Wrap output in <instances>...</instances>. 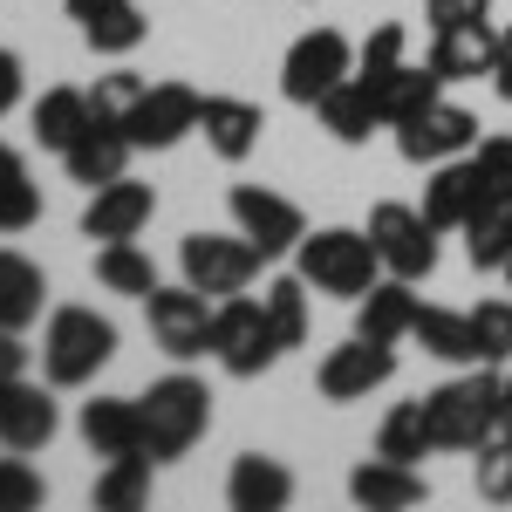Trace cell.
I'll return each mask as SVG.
<instances>
[{"instance_id": "obj_1", "label": "cell", "mask_w": 512, "mask_h": 512, "mask_svg": "<svg viewBox=\"0 0 512 512\" xmlns=\"http://www.w3.org/2000/svg\"><path fill=\"white\" fill-rule=\"evenodd\" d=\"M294 274L308 280L315 294H335V301H362L376 280H383V260H376V239L369 226H321L294 246Z\"/></svg>"}, {"instance_id": "obj_2", "label": "cell", "mask_w": 512, "mask_h": 512, "mask_svg": "<svg viewBox=\"0 0 512 512\" xmlns=\"http://www.w3.org/2000/svg\"><path fill=\"white\" fill-rule=\"evenodd\" d=\"M117 355V321L96 308H55L48 335H41V376L48 390H82L96 383V369H110Z\"/></svg>"}, {"instance_id": "obj_3", "label": "cell", "mask_w": 512, "mask_h": 512, "mask_svg": "<svg viewBox=\"0 0 512 512\" xmlns=\"http://www.w3.org/2000/svg\"><path fill=\"white\" fill-rule=\"evenodd\" d=\"M499 383L506 376L492 362H478V369H465V376H451V383H437L424 396L437 451H478L485 437L499 431Z\"/></svg>"}, {"instance_id": "obj_4", "label": "cell", "mask_w": 512, "mask_h": 512, "mask_svg": "<svg viewBox=\"0 0 512 512\" xmlns=\"http://www.w3.org/2000/svg\"><path fill=\"white\" fill-rule=\"evenodd\" d=\"M137 403H144V451L158 465H178L198 437L212 431V390L198 376H185V369L178 376H158Z\"/></svg>"}, {"instance_id": "obj_5", "label": "cell", "mask_w": 512, "mask_h": 512, "mask_svg": "<svg viewBox=\"0 0 512 512\" xmlns=\"http://www.w3.org/2000/svg\"><path fill=\"white\" fill-rule=\"evenodd\" d=\"M212 355H219L226 376L253 383V376H267L287 349H280L274 321H267V308H260L253 294H226V301L212 308Z\"/></svg>"}, {"instance_id": "obj_6", "label": "cell", "mask_w": 512, "mask_h": 512, "mask_svg": "<svg viewBox=\"0 0 512 512\" xmlns=\"http://www.w3.org/2000/svg\"><path fill=\"white\" fill-rule=\"evenodd\" d=\"M260 267L267 260H260V246L246 233H185V246H178V274L192 280L198 294H212V301L246 294Z\"/></svg>"}, {"instance_id": "obj_7", "label": "cell", "mask_w": 512, "mask_h": 512, "mask_svg": "<svg viewBox=\"0 0 512 512\" xmlns=\"http://www.w3.org/2000/svg\"><path fill=\"white\" fill-rule=\"evenodd\" d=\"M349 76H355V41L342 28H308V35L287 48V62H280V96L301 103V110H315L321 96Z\"/></svg>"}, {"instance_id": "obj_8", "label": "cell", "mask_w": 512, "mask_h": 512, "mask_svg": "<svg viewBox=\"0 0 512 512\" xmlns=\"http://www.w3.org/2000/svg\"><path fill=\"white\" fill-rule=\"evenodd\" d=\"M369 239H376L383 274H396V280H431L437 274V226L424 219V205L383 198L369 212Z\"/></svg>"}, {"instance_id": "obj_9", "label": "cell", "mask_w": 512, "mask_h": 512, "mask_svg": "<svg viewBox=\"0 0 512 512\" xmlns=\"http://www.w3.org/2000/svg\"><path fill=\"white\" fill-rule=\"evenodd\" d=\"M212 294H198L192 280H178V287H151L144 294V315H151V335H158V349L171 362H198V355H212Z\"/></svg>"}, {"instance_id": "obj_10", "label": "cell", "mask_w": 512, "mask_h": 512, "mask_svg": "<svg viewBox=\"0 0 512 512\" xmlns=\"http://www.w3.org/2000/svg\"><path fill=\"white\" fill-rule=\"evenodd\" d=\"M465 151H478V117L444 103V96L396 123V158L403 164H444V158H465Z\"/></svg>"}, {"instance_id": "obj_11", "label": "cell", "mask_w": 512, "mask_h": 512, "mask_svg": "<svg viewBox=\"0 0 512 512\" xmlns=\"http://www.w3.org/2000/svg\"><path fill=\"white\" fill-rule=\"evenodd\" d=\"M233 226L253 246H260V260H280V253H294L301 239H308V219H301V205L294 198L267 192V185H233Z\"/></svg>"}, {"instance_id": "obj_12", "label": "cell", "mask_w": 512, "mask_h": 512, "mask_svg": "<svg viewBox=\"0 0 512 512\" xmlns=\"http://www.w3.org/2000/svg\"><path fill=\"white\" fill-rule=\"evenodd\" d=\"M198 103H205V96H198L192 82H151L144 103L123 123V137H130L137 151H171V144H185L198 130Z\"/></svg>"}, {"instance_id": "obj_13", "label": "cell", "mask_w": 512, "mask_h": 512, "mask_svg": "<svg viewBox=\"0 0 512 512\" xmlns=\"http://www.w3.org/2000/svg\"><path fill=\"white\" fill-rule=\"evenodd\" d=\"M396 376V349L390 342H369V335H349L342 349L321 355L315 369V390L328 396V403H362L369 390H383Z\"/></svg>"}, {"instance_id": "obj_14", "label": "cell", "mask_w": 512, "mask_h": 512, "mask_svg": "<svg viewBox=\"0 0 512 512\" xmlns=\"http://www.w3.org/2000/svg\"><path fill=\"white\" fill-rule=\"evenodd\" d=\"M492 192H499V185L485 178V164H478L472 151H465V158H444V164H431V185H424V219H431L437 233H465L472 212Z\"/></svg>"}, {"instance_id": "obj_15", "label": "cell", "mask_w": 512, "mask_h": 512, "mask_svg": "<svg viewBox=\"0 0 512 512\" xmlns=\"http://www.w3.org/2000/svg\"><path fill=\"white\" fill-rule=\"evenodd\" d=\"M151 212H158V192L151 185L110 178V185H96L89 205H82V239H137L151 226Z\"/></svg>"}, {"instance_id": "obj_16", "label": "cell", "mask_w": 512, "mask_h": 512, "mask_svg": "<svg viewBox=\"0 0 512 512\" xmlns=\"http://www.w3.org/2000/svg\"><path fill=\"white\" fill-rule=\"evenodd\" d=\"M55 396L28 383V376H14V383H0V451H41L48 437H55Z\"/></svg>"}, {"instance_id": "obj_17", "label": "cell", "mask_w": 512, "mask_h": 512, "mask_svg": "<svg viewBox=\"0 0 512 512\" xmlns=\"http://www.w3.org/2000/svg\"><path fill=\"white\" fill-rule=\"evenodd\" d=\"M349 499L369 512H403V506L431 499V478L417 472V465H396V458H362L349 472Z\"/></svg>"}, {"instance_id": "obj_18", "label": "cell", "mask_w": 512, "mask_h": 512, "mask_svg": "<svg viewBox=\"0 0 512 512\" xmlns=\"http://www.w3.org/2000/svg\"><path fill=\"white\" fill-rule=\"evenodd\" d=\"M198 130H205V144L226 164H246L260 151L267 117H260V103H246V96H205V103H198Z\"/></svg>"}, {"instance_id": "obj_19", "label": "cell", "mask_w": 512, "mask_h": 512, "mask_svg": "<svg viewBox=\"0 0 512 512\" xmlns=\"http://www.w3.org/2000/svg\"><path fill=\"white\" fill-rule=\"evenodd\" d=\"M82 444L96 458H130L144 451V403L137 396H89L82 403Z\"/></svg>"}, {"instance_id": "obj_20", "label": "cell", "mask_w": 512, "mask_h": 512, "mask_svg": "<svg viewBox=\"0 0 512 512\" xmlns=\"http://www.w3.org/2000/svg\"><path fill=\"white\" fill-rule=\"evenodd\" d=\"M492 62H499V28H492V21H458V28H437L431 69L444 82H478V76H492Z\"/></svg>"}, {"instance_id": "obj_21", "label": "cell", "mask_w": 512, "mask_h": 512, "mask_svg": "<svg viewBox=\"0 0 512 512\" xmlns=\"http://www.w3.org/2000/svg\"><path fill=\"white\" fill-rule=\"evenodd\" d=\"M294 499V472L267 458V451H239L233 472H226V506L233 512H280Z\"/></svg>"}, {"instance_id": "obj_22", "label": "cell", "mask_w": 512, "mask_h": 512, "mask_svg": "<svg viewBox=\"0 0 512 512\" xmlns=\"http://www.w3.org/2000/svg\"><path fill=\"white\" fill-rule=\"evenodd\" d=\"M417 280H396V274H383L362 301H355V335H369V342H403L410 335V321H417V294H410Z\"/></svg>"}, {"instance_id": "obj_23", "label": "cell", "mask_w": 512, "mask_h": 512, "mask_svg": "<svg viewBox=\"0 0 512 512\" xmlns=\"http://www.w3.org/2000/svg\"><path fill=\"white\" fill-rule=\"evenodd\" d=\"M315 117H321V130L335 137V144H369L376 130H390L383 123V110H376V96H369V82H335L328 96L315 103Z\"/></svg>"}, {"instance_id": "obj_24", "label": "cell", "mask_w": 512, "mask_h": 512, "mask_svg": "<svg viewBox=\"0 0 512 512\" xmlns=\"http://www.w3.org/2000/svg\"><path fill=\"white\" fill-rule=\"evenodd\" d=\"M465 260H472L478 274H506V260H512V185H499V192L472 212V226H465Z\"/></svg>"}, {"instance_id": "obj_25", "label": "cell", "mask_w": 512, "mask_h": 512, "mask_svg": "<svg viewBox=\"0 0 512 512\" xmlns=\"http://www.w3.org/2000/svg\"><path fill=\"white\" fill-rule=\"evenodd\" d=\"M130 151H137V144H130L123 130H110V123H89V130H82L76 144L62 151V164H69V178H76V185H89V192H96V185L123 178Z\"/></svg>"}, {"instance_id": "obj_26", "label": "cell", "mask_w": 512, "mask_h": 512, "mask_svg": "<svg viewBox=\"0 0 512 512\" xmlns=\"http://www.w3.org/2000/svg\"><path fill=\"white\" fill-rule=\"evenodd\" d=\"M410 342H424V355L451 362V369H478V335H472V315H458V308H424V301H417Z\"/></svg>"}, {"instance_id": "obj_27", "label": "cell", "mask_w": 512, "mask_h": 512, "mask_svg": "<svg viewBox=\"0 0 512 512\" xmlns=\"http://www.w3.org/2000/svg\"><path fill=\"white\" fill-rule=\"evenodd\" d=\"M48 308V280L28 253H14V246H0V328H28L41 321Z\"/></svg>"}, {"instance_id": "obj_28", "label": "cell", "mask_w": 512, "mask_h": 512, "mask_svg": "<svg viewBox=\"0 0 512 512\" xmlns=\"http://www.w3.org/2000/svg\"><path fill=\"white\" fill-rule=\"evenodd\" d=\"M28 130H35L41 151H69L82 130H89V89H41V103L28 110Z\"/></svg>"}, {"instance_id": "obj_29", "label": "cell", "mask_w": 512, "mask_h": 512, "mask_svg": "<svg viewBox=\"0 0 512 512\" xmlns=\"http://www.w3.org/2000/svg\"><path fill=\"white\" fill-rule=\"evenodd\" d=\"M96 280H103L110 294L144 301V294L158 287V267H151V253H144L137 239H103V246H96Z\"/></svg>"}, {"instance_id": "obj_30", "label": "cell", "mask_w": 512, "mask_h": 512, "mask_svg": "<svg viewBox=\"0 0 512 512\" xmlns=\"http://www.w3.org/2000/svg\"><path fill=\"white\" fill-rule=\"evenodd\" d=\"M437 437H431V410H424V396L417 403H396L390 417H383V431H376V458H396V465H417V458H431Z\"/></svg>"}, {"instance_id": "obj_31", "label": "cell", "mask_w": 512, "mask_h": 512, "mask_svg": "<svg viewBox=\"0 0 512 512\" xmlns=\"http://www.w3.org/2000/svg\"><path fill=\"white\" fill-rule=\"evenodd\" d=\"M151 451H130V458H110L103 478H96V512H137L151 499Z\"/></svg>"}, {"instance_id": "obj_32", "label": "cell", "mask_w": 512, "mask_h": 512, "mask_svg": "<svg viewBox=\"0 0 512 512\" xmlns=\"http://www.w3.org/2000/svg\"><path fill=\"white\" fill-rule=\"evenodd\" d=\"M144 35H151V21H144L137 0H110V7H96V14L82 21V41H89L96 55H130Z\"/></svg>"}, {"instance_id": "obj_33", "label": "cell", "mask_w": 512, "mask_h": 512, "mask_svg": "<svg viewBox=\"0 0 512 512\" xmlns=\"http://www.w3.org/2000/svg\"><path fill=\"white\" fill-rule=\"evenodd\" d=\"M437 96H444V76H437L431 62H424V69H410V62H403V69L376 89V110H383V123L396 130L403 117H417L424 103H437Z\"/></svg>"}, {"instance_id": "obj_34", "label": "cell", "mask_w": 512, "mask_h": 512, "mask_svg": "<svg viewBox=\"0 0 512 512\" xmlns=\"http://www.w3.org/2000/svg\"><path fill=\"white\" fill-rule=\"evenodd\" d=\"M260 308H267V321H274L280 349H301V342H308V280H301V274H280V280H267Z\"/></svg>"}, {"instance_id": "obj_35", "label": "cell", "mask_w": 512, "mask_h": 512, "mask_svg": "<svg viewBox=\"0 0 512 512\" xmlns=\"http://www.w3.org/2000/svg\"><path fill=\"white\" fill-rule=\"evenodd\" d=\"M144 89H151V82L130 76V69L96 76V89H89V123H110V130H123V123H130V110L144 103Z\"/></svg>"}, {"instance_id": "obj_36", "label": "cell", "mask_w": 512, "mask_h": 512, "mask_svg": "<svg viewBox=\"0 0 512 512\" xmlns=\"http://www.w3.org/2000/svg\"><path fill=\"white\" fill-rule=\"evenodd\" d=\"M472 485H478V499L512 506V431H492L472 451Z\"/></svg>"}, {"instance_id": "obj_37", "label": "cell", "mask_w": 512, "mask_h": 512, "mask_svg": "<svg viewBox=\"0 0 512 512\" xmlns=\"http://www.w3.org/2000/svg\"><path fill=\"white\" fill-rule=\"evenodd\" d=\"M396 69H403V28H396V21H383L376 35L355 48V82H369V96H376Z\"/></svg>"}, {"instance_id": "obj_38", "label": "cell", "mask_w": 512, "mask_h": 512, "mask_svg": "<svg viewBox=\"0 0 512 512\" xmlns=\"http://www.w3.org/2000/svg\"><path fill=\"white\" fill-rule=\"evenodd\" d=\"M472 335H478V362L506 369L512 362V301H478L472 308Z\"/></svg>"}, {"instance_id": "obj_39", "label": "cell", "mask_w": 512, "mask_h": 512, "mask_svg": "<svg viewBox=\"0 0 512 512\" xmlns=\"http://www.w3.org/2000/svg\"><path fill=\"white\" fill-rule=\"evenodd\" d=\"M41 492H48V485H41V472L21 458V451H14V458H0V512H35Z\"/></svg>"}, {"instance_id": "obj_40", "label": "cell", "mask_w": 512, "mask_h": 512, "mask_svg": "<svg viewBox=\"0 0 512 512\" xmlns=\"http://www.w3.org/2000/svg\"><path fill=\"white\" fill-rule=\"evenodd\" d=\"M41 219V192L28 185V171L21 178H0V233H28Z\"/></svg>"}, {"instance_id": "obj_41", "label": "cell", "mask_w": 512, "mask_h": 512, "mask_svg": "<svg viewBox=\"0 0 512 512\" xmlns=\"http://www.w3.org/2000/svg\"><path fill=\"white\" fill-rule=\"evenodd\" d=\"M431 14V35L437 28H458V21H492V0H424Z\"/></svg>"}, {"instance_id": "obj_42", "label": "cell", "mask_w": 512, "mask_h": 512, "mask_svg": "<svg viewBox=\"0 0 512 512\" xmlns=\"http://www.w3.org/2000/svg\"><path fill=\"white\" fill-rule=\"evenodd\" d=\"M478 164H485V178L492 185H512V137H478Z\"/></svg>"}, {"instance_id": "obj_43", "label": "cell", "mask_w": 512, "mask_h": 512, "mask_svg": "<svg viewBox=\"0 0 512 512\" xmlns=\"http://www.w3.org/2000/svg\"><path fill=\"white\" fill-rule=\"evenodd\" d=\"M14 376H28V342H21V328H0V383H14Z\"/></svg>"}, {"instance_id": "obj_44", "label": "cell", "mask_w": 512, "mask_h": 512, "mask_svg": "<svg viewBox=\"0 0 512 512\" xmlns=\"http://www.w3.org/2000/svg\"><path fill=\"white\" fill-rule=\"evenodd\" d=\"M21 89H28V82H21V55H14V48H0V117L21 103Z\"/></svg>"}, {"instance_id": "obj_45", "label": "cell", "mask_w": 512, "mask_h": 512, "mask_svg": "<svg viewBox=\"0 0 512 512\" xmlns=\"http://www.w3.org/2000/svg\"><path fill=\"white\" fill-rule=\"evenodd\" d=\"M492 89L512 103V35H499V62H492Z\"/></svg>"}, {"instance_id": "obj_46", "label": "cell", "mask_w": 512, "mask_h": 512, "mask_svg": "<svg viewBox=\"0 0 512 512\" xmlns=\"http://www.w3.org/2000/svg\"><path fill=\"white\" fill-rule=\"evenodd\" d=\"M21 171H28V164H21V151H14V144L0 137V178H21Z\"/></svg>"}, {"instance_id": "obj_47", "label": "cell", "mask_w": 512, "mask_h": 512, "mask_svg": "<svg viewBox=\"0 0 512 512\" xmlns=\"http://www.w3.org/2000/svg\"><path fill=\"white\" fill-rule=\"evenodd\" d=\"M499 431H512V369H506V383H499Z\"/></svg>"}, {"instance_id": "obj_48", "label": "cell", "mask_w": 512, "mask_h": 512, "mask_svg": "<svg viewBox=\"0 0 512 512\" xmlns=\"http://www.w3.org/2000/svg\"><path fill=\"white\" fill-rule=\"evenodd\" d=\"M506 287H512V260H506Z\"/></svg>"}]
</instances>
